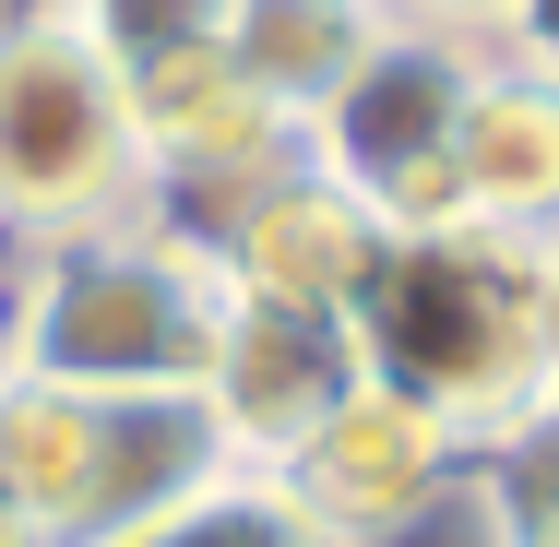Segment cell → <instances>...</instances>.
<instances>
[{"label":"cell","mask_w":559,"mask_h":547,"mask_svg":"<svg viewBox=\"0 0 559 547\" xmlns=\"http://www.w3.org/2000/svg\"><path fill=\"white\" fill-rule=\"evenodd\" d=\"M143 215V131L72 0H0V250Z\"/></svg>","instance_id":"obj_4"},{"label":"cell","mask_w":559,"mask_h":547,"mask_svg":"<svg viewBox=\"0 0 559 547\" xmlns=\"http://www.w3.org/2000/svg\"><path fill=\"white\" fill-rule=\"evenodd\" d=\"M12 381H24V369H12V333H0V393H12Z\"/></svg>","instance_id":"obj_18"},{"label":"cell","mask_w":559,"mask_h":547,"mask_svg":"<svg viewBox=\"0 0 559 547\" xmlns=\"http://www.w3.org/2000/svg\"><path fill=\"white\" fill-rule=\"evenodd\" d=\"M488 60H500V48H476V36H441V24H405V12H393V24L369 36V60L334 84V108L298 131L310 167L345 179L381 226L452 215V131H464V96H476Z\"/></svg>","instance_id":"obj_5"},{"label":"cell","mask_w":559,"mask_h":547,"mask_svg":"<svg viewBox=\"0 0 559 547\" xmlns=\"http://www.w3.org/2000/svg\"><path fill=\"white\" fill-rule=\"evenodd\" d=\"M131 84V131H143V215L167 226H203L238 215L274 167H298V119H274L238 72L226 48H191V60H155V72H119Z\"/></svg>","instance_id":"obj_7"},{"label":"cell","mask_w":559,"mask_h":547,"mask_svg":"<svg viewBox=\"0 0 559 547\" xmlns=\"http://www.w3.org/2000/svg\"><path fill=\"white\" fill-rule=\"evenodd\" d=\"M72 24L108 48L119 72H155V60H191L226 36V0H72Z\"/></svg>","instance_id":"obj_13"},{"label":"cell","mask_w":559,"mask_h":547,"mask_svg":"<svg viewBox=\"0 0 559 547\" xmlns=\"http://www.w3.org/2000/svg\"><path fill=\"white\" fill-rule=\"evenodd\" d=\"M0 547H48V536H36V512H24L12 488H0Z\"/></svg>","instance_id":"obj_17"},{"label":"cell","mask_w":559,"mask_h":547,"mask_svg":"<svg viewBox=\"0 0 559 547\" xmlns=\"http://www.w3.org/2000/svg\"><path fill=\"white\" fill-rule=\"evenodd\" d=\"M274 476H286L298 512L334 524L345 547H393V536H417V524H441L452 500L476 488V452H464L429 405H405V393H381V381L357 369L345 405L298 440Z\"/></svg>","instance_id":"obj_6"},{"label":"cell","mask_w":559,"mask_h":547,"mask_svg":"<svg viewBox=\"0 0 559 547\" xmlns=\"http://www.w3.org/2000/svg\"><path fill=\"white\" fill-rule=\"evenodd\" d=\"M393 12H405V24H441V36H476V48H500L524 0H393Z\"/></svg>","instance_id":"obj_14"},{"label":"cell","mask_w":559,"mask_h":547,"mask_svg":"<svg viewBox=\"0 0 559 547\" xmlns=\"http://www.w3.org/2000/svg\"><path fill=\"white\" fill-rule=\"evenodd\" d=\"M0 274H12V250H0Z\"/></svg>","instance_id":"obj_19"},{"label":"cell","mask_w":559,"mask_h":547,"mask_svg":"<svg viewBox=\"0 0 559 547\" xmlns=\"http://www.w3.org/2000/svg\"><path fill=\"white\" fill-rule=\"evenodd\" d=\"M0 333L24 381L72 393H203L226 333V274L191 226L119 215L48 250H12L0 274Z\"/></svg>","instance_id":"obj_2"},{"label":"cell","mask_w":559,"mask_h":547,"mask_svg":"<svg viewBox=\"0 0 559 547\" xmlns=\"http://www.w3.org/2000/svg\"><path fill=\"white\" fill-rule=\"evenodd\" d=\"M393 24V0H226V72L262 96L274 119H310L334 108V84L369 60V36Z\"/></svg>","instance_id":"obj_11"},{"label":"cell","mask_w":559,"mask_h":547,"mask_svg":"<svg viewBox=\"0 0 559 547\" xmlns=\"http://www.w3.org/2000/svg\"><path fill=\"white\" fill-rule=\"evenodd\" d=\"M238 476L203 393H72V381H12L0 393V488L36 512L48 547H119L155 512L203 500Z\"/></svg>","instance_id":"obj_3"},{"label":"cell","mask_w":559,"mask_h":547,"mask_svg":"<svg viewBox=\"0 0 559 547\" xmlns=\"http://www.w3.org/2000/svg\"><path fill=\"white\" fill-rule=\"evenodd\" d=\"M500 48H512V60H536V72H559V0H524Z\"/></svg>","instance_id":"obj_15"},{"label":"cell","mask_w":559,"mask_h":547,"mask_svg":"<svg viewBox=\"0 0 559 547\" xmlns=\"http://www.w3.org/2000/svg\"><path fill=\"white\" fill-rule=\"evenodd\" d=\"M452 215L559 238V72L512 60V48L476 72L464 131H452Z\"/></svg>","instance_id":"obj_10"},{"label":"cell","mask_w":559,"mask_h":547,"mask_svg":"<svg viewBox=\"0 0 559 547\" xmlns=\"http://www.w3.org/2000/svg\"><path fill=\"white\" fill-rule=\"evenodd\" d=\"M345 381H357V333H345V322L226 298L215 369H203V405H215V429H226L238 464H262V476H274V464H286V452L345 405Z\"/></svg>","instance_id":"obj_9"},{"label":"cell","mask_w":559,"mask_h":547,"mask_svg":"<svg viewBox=\"0 0 559 547\" xmlns=\"http://www.w3.org/2000/svg\"><path fill=\"white\" fill-rule=\"evenodd\" d=\"M381 238H393V226L369 215L345 179H322L310 155H298V167H274L238 215L203 226L226 298H250V310H310V322H345V310H357V286H369V262H381Z\"/></svg>","instance_id":"obj_8"},{"label":"cell","mask_w":559,"mask_h":547,"mask_svg":"<svg viewBox=\"0 0 559 547\" xmlns=\"http://www.w3.org/2000/svg\"><path fill=\"white\" fill-rule=\"evenodd\" d=\"M119 547H345V536L298 512V488H286V476H262V464H238V476H215L203 500H179V512H155L143 536H119Z\"/></svg>","instance_id":"obj_12"},{"label":"cell","mask_w":559,"mask_h":547,"mask_svg":"<svg viewBox=\"0 0 559 547\" xmlns=\"http://www.w3.org/2000/svg\"><path fill=\"white\" fill-rule=\"evenodd\" d=\"M536 345H548V417H559V238L536 262Z\"/></svg>","instance_id":"obj_16"},{"label":"cell","mask_w":559,"mask_h":547,"mask_svg":"<svg viewBox=\"0 0 559 547\" xmlns=\"http://www.w3.org/2000/svg\"><path fill=\"white\" fill-rule=\"evenodd\" d=\"M536 262H548V238H512V226H476V215H429V226L381 238V262H369V286L345 310L357 369L381 393L429 405L476 464L548 417Z\"/></svg>","instance_id":"obj_1"}]
</instances>
